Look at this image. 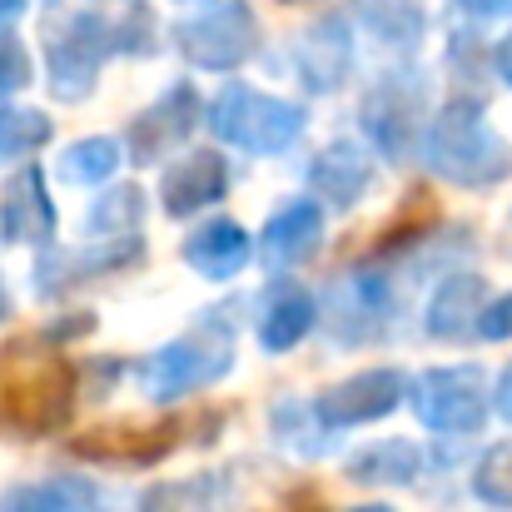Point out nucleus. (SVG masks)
<instances>
[{
    "label": "nucleus",
    "mask_w": 512,
    "mask_h": 512,
    "mask_svg": "<svg viewBox=\"0 0 512 512\" xmlns=\"http://www.w3.org/2000/svg\"><path fill=\"white\" fill-rule=\"evenodd\" d=\"M174 438H179V423H115V428H95L85 433L75 448L90 453V458H125V463H145V458H160L170 453Z\"/></svg>",
    "instance_id": "obj_2"
},
{
    "label": "nucleus",
    "mask_w": 512,
    "mask_h": 512,
    "mask_svg": "<svg viewBox=\"0 0 512 512\" xmlns=\"http://www.w3.org/2000/svg\"><path fill=\"white\" fill-rule=\"evenodd\" d=\"M70 403V368L40 348H15L0 358V423L10 428H55Z\"/></svg>",
    "instance_id": "obj_1"
},
{
    "label": "nucleus",
    "mask_w": 512,
    "mask_h": 512,
    "mask_svg": "<svg viewBox=\"0 0 512 512\" xmlns=\"http://www.w3.org/2000/svg\"><path fill=\"white\" fill-rule=\"evenodd\" d=\"M5 512H75V498L70 488H25L5 498Z\"/></svg>",
    "instance_id": "obj_3"
}]
</instances>
